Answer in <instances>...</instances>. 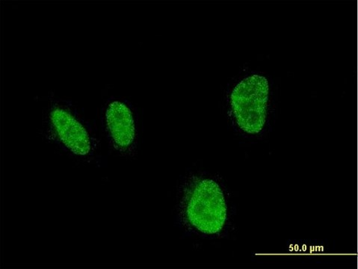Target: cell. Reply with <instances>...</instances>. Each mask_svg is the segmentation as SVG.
Segmentation results:
<instances>
[{
	"instance_id": "1",
	"label": "cell",
	"mask_w": 358,
	"mask_h": 269,
	"mask_svg": "<svg viewBox=\"0 0 358 269\" xmlns=\"http://www.w3.org/2000/svg\"><path fill=\"white\" fill-rule=\"evenodd\" d=\"M41 117L39 135L74 163L90 164L95 158L97 141L83 111L71 99L54 93L40 99Z\"/></svg>"
},
{
	"instance_id": "2",
	"label": "cell",
	"mask_w": 358,
	"mask_h": 269,
	"mask_svg": "<svg viewBox=\"0 0 358 269\" xmlns=\"http://www.w3.org/2000/svg\"><path fill=\"white\" fill-rule=\"evenodd\" d=\"M182 205L184 215L195 231L214 235L223 230L227 221V203L221 187L214 180L194 181L184 196Z\"/></svg>"
},
{
	"instance_id": "3",
	"label": "cell",
	"mask_w": 358,
	"mask_h": 269,
	"mask_svg": "<svg viewBox=\"0 0 358 269\" xmlns=\"http://www.w3.org/2000/svg\"><path fill=\"white\" fill-rule=\"evenodd\" d=\"M269 95L268 80L262 75H249L235 85L230 96V106L234 121L242 131L248 135L263 131Z\"/></svg>"
},
{
	"instance_id": "4",
	"label": "cell",
	"mask_w": 358,
	"mask_h": 269,
	"mask_svg": "<svg viewBox=\"0 0 358 269\" xmlns=\"http://www.w3.org/2000/svg\"><path fill=\"white\" fill-rule=\"evenodd\" d=\"M103 133L111 147L118 154H134L138 143L136 115L128 102L110 99L101 112Z\"/></svg>"
}]
</instances>
